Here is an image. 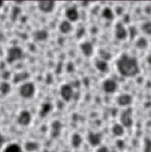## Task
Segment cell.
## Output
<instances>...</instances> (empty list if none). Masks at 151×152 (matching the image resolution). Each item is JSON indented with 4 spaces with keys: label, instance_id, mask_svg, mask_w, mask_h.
<instances>
[{
    "label": "cell",
    "instance_id": "cell-26",
    "mask_svg": "<svg viewBox=\"0 0 151 152\" xmlns=\"http://www.w3.org/2000/svg\"><path fill=\"white\" fill-rule=\"evenodd\" d=\"M96 152H109V149L107 146L101 145L97 148Z\"/></svg>",
    "mask_w": 151,
    "mask_h": 152
},
{
    "label": "cell",
    "instance_id": "cell-6",
    "mask_svg": "<svg viewBox=\"0 0 151 152\" xmlns=\"http://www.w3.org/2000/svg\"><path fill=\"white\" fill-rule=\"evenodd\" d=\"M72 87L69 84H64L60 88V95L66 102H69L73 96Z\"/></svg>",
    "mask_w": 151,
    "mask_h": 152
},
{
    "label": "cell",
    "instance_id": "cell-15",
    "mask_svg": "<svg viewBox=\"0 0 151 152\" xmlns=\"http://www.w3.org/2000/svg\"><path fill=\"white\" fill-rule=\"evenodd\" d=\"M53 109V105L50 103H45L42 104L39 112V115L41 118L46 117Z\"/></svg>",
    "mask_w": 151,
    "mask_h": 152
},
{
    "label": "cell",
    "instance_id": "cell-22",
    "mask_svg": "<svg viewBox=\"0 0 151 152\" xmlns=\"http://www.w3.org/2000/svg\"><path fill=\"white\" fill-rule=\"evenodd\" d=\"M147 45V42L146 39H145L144 37H140L137 40L136 43V46L139 49H144L145 48Z\"/></svg>",
    "mask_w": 151,
    "mask_h": 152
},
{
    "label": "cell",
    "instance_id": "cell-24",
    "mask_svg": "<svg viewBox=\"0 0 151 152\" xmlns=\"http://www.w3.org/2000/svg\"><path fill=\"white\" fill-rule=\"evenodd\" d=\"M150 22H146L142 24V31L147 34H150Z\"/></svg>",
    "mask_w": 151,
    "mask_h": 152
},
{
    "label": "cell",
    "instance_id": "cell-19",
    "mask_svg": "<svg viewBox=\"0 0 151 152\" xmlns=\"http://www.w3.org/2000/svg\"><path fill=\"white\" fill-rule=\"evenodd\" d=\"M49 36L48 32L44 30H37L34 33V37L35 38L40 41H43L47 39Z\"/></svg>",
    "mask_w": 151,
    "mask_h": 152
},
{
    "label": "cell",
    "instance_id": "cell-8",
    "mask_svg": "<svg viewBox=\"0 0 151 152\" xmlns=\"http://www.w3.org/2000/svg\"><path fill=\"white\" fill-rule=\"evenodd\" d=\"M115 35L119 40H124L127 36V31L124 25L121 23H117L115 27Z\"/></svg>",
    "mask_w": 151,
    "mask_h": 152
},
{
    "label": "cell",
    "instance_id": "cell-4",
    "mask_svg": "<svg viewBox=\"0 0 151 152\" xmlns=\"http://www.w3.org/2000/svg\"><path fill=\"white\" fill-rule=\"evenodd\" d=\"M20 92L21 95L25 98L31 97L35 92L34 86L31 83H26L21 86Z\"/></svg>",
    "mask_w": 151,
    "mask_h": 152
},
{
    "label": "cell",
    "instance_id": "cell-27",
    "mask_svg": "<svg viewBox=\"0 0 151 152\" xmlns=\"http://www.w3.org/2000/svg\"><path fill=\"white\" fill-rule=\"evenodd\" d=\"M1 2L0 1V5H1Z\"/></svg>",
    "mask_w": 151,
    "mask_h": 152
},
{
    "label": "cell",
    "instance_id": "cell-25",
    "mask_svg": "<svg viewBox=\"0 0 151 152\" xmlns=\"http://www.w3.org/2000/svg\"><path fill=\"white\" fill-rule=\"evenodd\" d=\"M143 152H150V141L148 138L145 139L144 141Z\"/></svg>",
    "mask_w": 151,
    "mask_h": 152
},
{
    "label": "cell",
    "instance_id": "cell-5",
    "mask_svg": "<svg viewBox=\"0 0 151 152\" xmlns=\"http://www.w3.org/2000/svg\"><path fill=\"white\" fill-rule=\"evenodd\" d=\"M55 7V2L53 1H40L38 2L39 10L45 13H49L53 11Z\"/></svg>",
    "mask_w": 151,
    "mask_h": 152
},
{
    "label": "cell",
    "instance_id": "cell-16",
    "mask_svg": "<svg viewBox=\"0 0 151 152\" xmlns=\"http://www.w3.org/2000/svg\"><path fill=\"white\" fill-rule=\"evenodd\" d=\"M59 30L62 33L66 34L71 31L72 30V26L69 21L64 20L60 23L59 26Z\"/></svg>",
    "mask_w": 151,
    "mask_h": 152
},
{
    "label": "cell",
    "instance_id": "cell-7",
    "mask_svg": "<svg viewBox=\"0 0 151 152\" xmlns=\"http://www.w3.org/2000/svg\"><path fill=\"white\" fill-rule=\"evenodd\" d=\"M104 91L107 93H113L117 88V83L111 79H107L102 83Z\"/></svg>",
    "mask_w": 151,
    "mask_h": 152
},
{
    "label": "cell",
    "instance_id": "cell-12",
    "mask_svg": "<svg viewBox=\"0 0 151 152\" xmlns=\"http://www.w3.org/2000/svg\"><path fill=\"white\" fill-rule=\"evenodd\" d=\"M81 49L83 54L86 56H90L93 53L92 45L88 42H85L81 45Z\"/></svg>",
    "mask_w": 151,
    "mask_h": 152
},
{
    "label": "cell",
    "instance_id": "cell-23",
    "mask_svg": "<svg viewBox=\"0 0 151 152\" xmlns=\"http://www.w3.org/2000/svg\"><path fill=\"white\" fill-rule=\"evenodd\" d=\"M99 53H100V56L101 57L102 60L103 61H105L107 62V61H108L111 58L110 53L105 50H101Z\"/></svg>",
    "mask_w": 151,
    "mask_h": 152
},
{
    "label": "cell",
    "instance_id": "cell-18",
    "mask_svg": "<svg viewBox=\"0 0 151 152\" xmlns=\"http://www.w3.org/2000/svg\"><path fill=\"white\" fill-rule=\"evenodd\" d=\"M112 132L117 137L122 136L124 133V127L121 124H116L112 128Z\"/></svg>",
    "mask_w": 151,
    "mask_h": 152
},
{
    "label": "cell",
    "instance_id": "cell-11",
    "mask_svg": "<svg viewBox=\"0 0 151 152\" xmlns=\"http://www.w3.org/2000/svg\"><path fill=\"white\" fill-rule=\"evenodd\" d=\"M31 120V116L29 112L27 110L23 111L18 118V121L20 124L23 125H28Z\"/></svg>",
    "mask_w": 151,
    "mask_h": 152
},
{
    "label": "cell",
    "instance_id": "cell-1",
    "mask_svg": "<svg viewBox=\"0 0 151 152\" xmlns=\"http://www.w3.org/2000/svg\"><path fill=\"white\" fill-rule=\"evenodd\" d=\"M117 68L120 74L131 77L139 72V66L137 59L127 53H123L117 61Z\"/></svg>",
    "mask_w": 151,
    "mask_h": 152
},
{
    "label": "cell",
    "instance_id": "cell-20",
    "mask_svg": "<svg viewBox=\"0 0 151 152\" xmlns=\"http://www.w3.org/2000/svg\"><path fill=\"white\" fill-rule=\"evenodd\" d=\"M95 66L101 72H106L108 69V63L103 60H98L95 63Z\"/></svg>",
    "mask_w": 151,
    "mask_h": 152
},
{
    "label": "cell",
    "instance_id": "cell-3",
    "mask_svg": "<svg viewBox=\"0 0 151 152\" xmlns=\"http://www.w3.org/2000/svg\"><path fill=\"white\" fill-rule=\"evenodd\" d=\"M87 140L88 142L91 146H98L101 143L102 140V135L100 132L91 131L88 134Z\"/></svg>",
    "mask_w": 151,
    "mask_h": 152
},
{
    "label": "cell",
    "instance_id": "cell-10",
    "mask_svg": "<svg viewBox=\"0 0 151 152\" xmlns=\"http://www.w3.org/2000/svg\"><path fill=\"white\" fill-rule=\"evenodd\" d=\"M133 102V97L128 94H123L120 95L117 99V102L119 105L124 106L130 104Z\"/></svg>",
    "mask_w": 151,
    "mask_h": 152
},
{
    "label": "cell",
    "instance_id": "cell-14",
    "mask_svg": "<svg viewBox=\"0 0 151 152\" xmlns=\"http://www.w3.org/2000/svg\"><path fill=\"white\" fill-rule=\"evenodd\" d=\"M52 135L53 137L58 136L62 130V123L57 120L53 121L52 124Z\"/></svg>",
    "mask_w": 151,
    "mask_h": 152
},
{
    "label": "cell",
    "instance_id": "cell-17",
    "mask_svg": "<svg viewBox=\"0 0 151 152\" xmlns=\"http://www.w3.org/2000/svg\"><path fill=\"white\" fill-rule=\"evenodd\" d=\"M82 143V138L80 134L75 133L71 138V144L74 148H78Z\"/></svg>",
    "mask_w": 151,
    "mask_h": 152
},
{
    "label": "cell",
    "instance_id": "cell-2",
    "mask_svg": "<svg viewBox=\"0 0 151 152\" xmlns=\"http://www.w3.org/2000/svg\"><path fill=\"white\" fill-rule=\"evenodd\" d=\"M133 110L131 108L126 109L124 111L120 117V121L121 125L123 127L129 128L133 125V119L132 117Z\"/></svg>",
    "mask_w": 151,
    "mask_h": 152
},
{
    "label": "cell",
    "instance_id": "cell-13",
    "mask_svg": "<svg viewBox=\"0 0 151 152\" xmlns=\"http://www.w3.org/2000/svg\"><path fill=\"white\" fill-rule=\"evenodd\" d=\"M22 52L20 48H14L9 50L8 59L10 61H14L18 59H20L21 56Z\"/></svg>",
    "mask_w": 151,
    "mask_h": 152
},
{
    "label": "cell",
    "instance_id": "cell-9",
    "mask_svg": "<svg viewBox=\"0 0 151 152\" xmlns=\"http://www.w3.org/2000/svg\"><path fill=\"white\" fill-rule=\"evenodd\" d=\"M65 15L66 18L70 21H76L79 18V12L78 10L73 7H70L66 10Z\"/></svg>",
    "mask_w": 151,
    "mask_h": 152
},
{
    "label": "cell",
    "instance_id": "cell-21",
    "mask_svg": "<svg viewBox=\"0 0 151 152\" xmlns=\"http://www.w3.org/2000/svg\"><path fill=\"white\" fill-rule=\"evenodd\" d=\"M102 15L107 20H113L114 17L113 11L109 7H106L102 10Z\"/></svg>",
    "mask_w": 151,
    "mask_h": 152
}]
</instances>
